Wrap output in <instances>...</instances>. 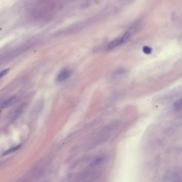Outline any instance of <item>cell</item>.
<instances>
[{
	"label": "cell",
	"instance_id": "cell-8",
	"mask_svg": "<svg viewBox=\"0 0 182 182\" xmlns=\"http://www.w3.org/2000/svg\"><path fill=\"white\" fill-rule=\"evenodd\" d=\"M10 68L6 69L3 71H2L1 72H0V79L1 78L3 77V76L6 75L8 72L9 71Z\"/></svg>",
	"mask_w": 182,
	"mask_h": 182
},
{
	"label": "cell",
	"instance_id": "cell-2",
	"mask_svg": "<svg viewBox=\"0 0 182 182\" xmlns=\"http://www.w3.org/2000/svg\"><path fill=\"white\" fill-rule=\"evenodd\" d=\"M71 72L70 69L67 68L64 69L57 75L56 81L58 83L64 82L71 76Z\"/></svg>",
	"mask_w": 182,
	"mask_h": 182
},
{
	"label": "cell",
	"instance_id": "cell-4",
	"mask_svg": "<svg viewBox=\"0 0 182 182\" xmlns=\"http://www.w3.org/2000/svg\"><path fill=\"white\" fill-rule=\"evenodd\" d=\"M20 146L21 144H19V146H16L15 147H14V148L10 149L9 150L6 151L3 153V155H9L10 153H11L14 152V151H16V150H18L19 149L20 147Z\"/></svg>",
	"mask_w": 182,
	"mask_h": 182
},
{
	"label": "cell",
	"instance_id": "cell-7",
	"mask_svg": "<svg viewBox=\"0 0 182 182\" xmlns=\"http://www.w3.org/2000/svg\"><path fill=\"white\" fill-rule=\"evenodd\" d=\"M126 73V71H125V69H120L118 71H116V73L114 74V76H121V75L124 74Z\"/></svg>",
	"mask_w": 182,
	"mask_h": 182
},
{
	"label": "cell",
	"instance_id": "cell-6",
	"mask_svg": "<svg viewBox=\"0 0 182 182\" xmlns=\"http://www.w3.org/2000/svg\"><path fill=\"white\" fill-rule=\"evenodd\" d=\"M143 51L144 53H146V55H149V54H151L152 53V49L150 47H149V46H145L143 48Z\"/></svg>",
	"mask_w": 182,
	"mask_h": 182
},
{
	"label": "cell",
	"instance_id": "cell-3",
	"mask_svg": "<svg viewBox=\"0 0 182 182\" xmlns=\"http://www.w3.org/2000/svg\"><path fill=\"white\" fill-rule=\"evenodd\" d=\"M17 98L16 96H13L11 98L7 99L0 104V108H6L7 107H9L14 105L16 102Z\"/></svg>",
	"mask_w": 182,
	"mask_h": 182
},
{
	"label": "cell",
	"instance_id": "cell-5",
	"mask_svg": "<svg viewBox=\"0 0 182 182\" xmlns=\"http://www.w3.org/2000/svg\"><path fill=\"white\" fill-rule=\"evenodd\" d=\"M174 107L176 109H182V98L180 99L179 100H178L174 103Z\"/></svg>",
	"mask_w": 182,
	"mask_h": 182
},
{
	"label": "cell",
	"instance_id": "cell-1",
	"mask_svg": "<svg viewBox=\"0 0 182 182\" xmlns=\"http://www.w3.org/2000/svg\"><path fill=\"white\" fill-rule=\"evenodd\" d=\"M130 34L129 32H127L123 35L122 36L119 37L117 39H115L114 40L111 41L108 45V48L109 49H112L114 48H116L119 46H120L122 44L126 42L130 39Z\"/></svg>",
	"mask_w": 182,
	"mask_h": 182
}]
</instances>
